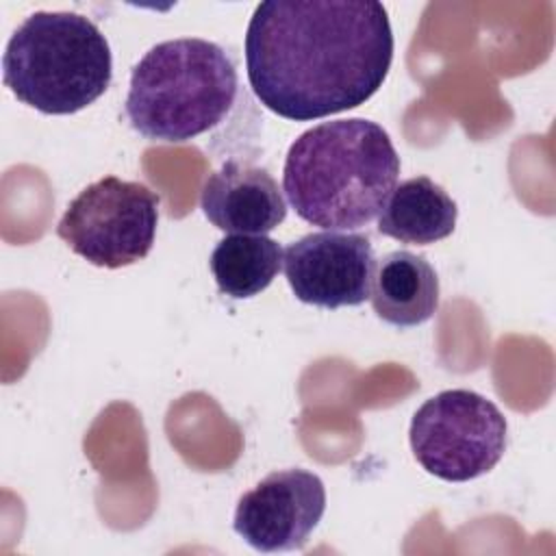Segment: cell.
<instances>
[{"label": "cell", "mask_w": 556, "mask_h": 556, "mask_svg": "<svg viewBox=\"0 0 556 556\" xmlns=\"http://www.w3.org/2000/svg\"><path fill=\"white\" fill-rule=\"evenodd\" d=\"M393 61L387 9L374 0H267L245 30V70L271 113L321 119L365 104Z\"/></svg>", "instance_id": "1"}, {"label": "cell", "mask_w": 556, "mask_h": 556, "mask_svg": "<svg viewBox=\"0 0 556 556\" xmlns=\"http://www.w3.org/2000/svg\"><path fill=\"white\" fill-rule=\"evenodd\" d=\"M400 156L371 119L321 122L289 148L282 187L295 213L324 230H354L380 215L395 189Z\"/></svg>", "instance_id": "2"}, {"label": "cell", "mask_w": 556, "mask_h": 556, "mask_svg": "<svg viewBox=\"0 0 556 556\" xmlns=\"http://www.w3.org/2000/svg\"><path fill=\"white\" fill-rule=\"evenodd\" d=\"M237 83L235 63L222 46L198 37L169 39L132 67L126 115L146 139L182 143L228 115Z\"/></svg>", "instance_id": "3"}, {"label": "cell", "mask_w": 556, "mask_h": 556, "mask_svg": "<svg viewBox=\"0 0 556 556\" xmlns=\"http://www.w3.org/2000/svg\"><path fill=\"white\" fill-rule=\"evenodd\" d=\"M111 48L102 30L72 11H35L11 35L2 76L11 93L46 115H72L111 85Z\"/></svg>", "instance_id": "4"}, {"label": "cell", "mask_w": 556, "mask_h": 556, "mask_svg": "<svg viewBox=\"0 0 556 556\" xmlns=\"http://www.w3.org/2000/svg\"><path fill=\"white\" fill-rule=\"evenodd\" d=\"M506 417L484 395L447 389L426 400L410 419L417 463L447 482H467L491 471L506 452Z\"/></svg>", "instance_id": "5"}, {"label": "cell", "mask_w": 556, "mask_h": 556, "mask_svg": "<svg viewBox=\"0 0 556 556\" xmlns=\"http://www.w3.org/2000/svg\"><path fill=\"white\" fill-rule=\"evenodd\" d=\"M159 204V193L143 182L104 176L67 204L56 235L87 263L119 269L152 250Z\"/></svg>", "instance_id": "6"}, {"label": "cell", "mask_w": 556, "mask_h": 556, "mask_svg": "<svg viewBox=\"0 0 556 556\" xmlns=\"http://www.w3.org/2000/svg\"><path fill=\"white\" fill-rule=\"evenodd\" d=\"M282 269L300 302L334 311L369 298L376 256L365 235L321 230L289 243Z\"/></svg>", "instance_id": "7"}, {"label": "cell", "mask_w": 556, "mask_h": 556, "mask_svg": "<svg viewBox=\"0 0 556 556\" xmlns=\"http://www.w3.org/2000/svg\"><path fill=\"white\" fill-rule=\"evenodd\" d=\"M326 510V486L306 469H280L239 497L232 528L254 549H302Z\"/></svg>", "instance_id": "8"}, {"label": "cell", "mask_w": 556, "mask_h": 556, "mask_svg": "<svg viewBox=\"0 0 556 556\" xmlns=\"http://www.w3.org/2000/svg\"><path fill=\"white\" fill-rule=\"evenodd\" d=\"M200 206L215 228L230 235H265L287 217V202L274 176L235 159L206 178Z\"/></svg>", "instance_id": "9"}, {"label": "cell", "mask_w": 556, "mask_h": 556, "mask_svg": "<svg viewBox=\"0 0 556 556\" xmlns=\"http://www.w3.org/2000/svg\"><path fill=\"white\" fill-rule=\"evenodd\" d=\"M374 313L391 326L410 328L428 321L439 308V278L426 256L395 250L376 263Z\"/></svg>", "instance_id": "10"}, {"label": "cell", "mask_w": 556, "mask_h": 556, "mask_svg": "<svg viewBox=\"0 0 556 556\" xmlns=\"http://www.w3.org/2000/svg\"><path fill=\"white\" fill-rule=\"evenodd\" d=\"M458 206L452 195L428 176L400 182L384 202L378 232L400 243L428 245L454 232Z\"/></svg>", "instance_id": "11"}, {"label": "cell", "mask_w": 556, "mask_h": 556, "mask_svg": "<svg viewBox=\"0 0 556 556\" xmlns=\"http://www.w3.org/2000/svg\"><path fill=\"white\" fill-rule=\"evenodd\" d=\"M217 289L235 300L265 291L282 267V248L265 235H228L211 252Z\"/></svg>", "instance_id": "12"}]
</instances>
